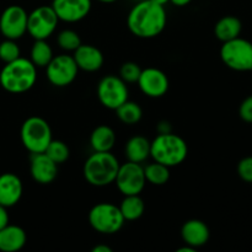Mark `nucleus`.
Returning a JSON list of instances; mask_svg holds the SVG:
<instances>
[{"mask_svg": "<svg viewBox=\"0 0 252 252\" xmlns=\"http://www.w3.org/2000/svg\"><path fill=\"white\" fill-rule=\"evenodd\" d=\"M166 20V11L162 5L152 0H140L128 14L127 26L135 37L154 38L164 31Z\"/></svg>", "mask_w": 252, "mask_h": 252, "instance_id": "nucleus-1", "label": "nucleus"}, {"mask_svg": "<svg viewBox=\"0 0 252 252\" xmlns=\"http://www.w3.org/2000/svg\"><path fill=\"white\" fill-rule=\"evenodd\" d=\"M37 80V68L30 59L17 58L0 71V85L11 94H22L33 88Z\"/></svg>", "mask_w": 252, "mask_h": 252, "instance_id": "nucleus-2", "label": "nucleus"}, {"mask_svg": "<svg viewBox=\"0 0 252 252\" xmlns=\"http://www.w3.org/2000/svg\"><path fill=\"white\" fill-rule=\"evenodd\" d=\"M120 165L111 152H94L84 164V177L91 186H108L115 182Z\"/></svg>", "mask_w": 252, "mask_h": 252, "instance_id": "nucleus-3", "label": "nucleus"}, {"mask_svg": "<svg viewBox=\"0 0 252 252\" xmlns=\"http://www.w3.org/2000/svg\"><path fill=\"white\" fill-rule=\"evenodd\" d=\"M189 147L184 138L174 133L158 134L150 142V157L167 167L177 166L186 160Z\"/></svg>", "mask_w": 252, "mask_h": 252, "instance_id": "nucleus-4", "label": "nucleus"}, {"mask_svg": "<svg viewBox=\"0 0 252 252\" xmlns=\"http://www.w3.org/2000/svg\"><path fill=\"white\" fill-rule=\"evenodd\" d=\"M21 142L31 154L44 153L51 143L52 129L46 120L37 116L27 118L21 127Z\"/></svg>", "mask_w": 252, "mask_h": 252, "instance_id": "nucleus-5", "label": "nucleus"}, {"mask_svg": "<svg viewBox=\"0 0 252 252\" xmlns=\"http://www.w3.org/2000/svg\"><path fill=\"white\" fill-rule=\"evenodd\" d=\"M125 221L120 207L112 203H98L89 212V223L91 228L100 234L112 235L118 233Z\"/></svg>", "mask_w": 252, "mask_h": 252, "instance_id": "nucleus-6", "label": "nucleus"}, {"mask_svg": "<svg viewBox=\"0 0 252 252\" xmlns=\"http://www.w3.org/2000/svg\"><path fill=\"white\" fill-rule=\"evenodd\" d=\"M220 58L233 70L250 71L252 70V43L241 37L224 42L220 48Z\"/></svg>", "mask_w": 252, "mask_h": 252, "instance_id": "nucleus-7", "label": "nucleus"}, {"mask_svg": "<svg viewBox=\"0 0 252 252\" xmlns=\"http://www.w3.org/2000/svg\"><path fill=\"white\" fill-rule=\"evenodd\" d=\"M97 98L103 107L116 110L128 100V88L125 81L116 75H106L96 89Z\"/></svg>", "mask_w": 252, "mask_h": 252, "instance_id": "nucleus-8", "label": "nucleus"}, {"mask_svg": "<svg viewBox=\"0 0 252 252\" xmlns=\"http://www.w3.org/2000/svg\"><path fill=\"white\" fill-rule=\"evenodd\" d=\"M59 19L51 6H38L27 17V32L33 39H47L58 26Z\"/></svg>", "mask_w": 252, "mask_h": 252, "instance_id": "nucleus-9", "label": "nucleus"}, {"mask_svg": "<svg viewBox=\"0 0 252 252\" xmlns=\"http://www.w3.org/2000/svg\"><path fill=\"white\" fill-rule=\"evenodd\" d=\"M116 186L123 196L130 194H140L145 187L144 167L138 162L127 161L120 165L117 176H116Z\"/></svg>", "mask_w": 252, "mask_h": 252, "instance_id": "nucleus-10", "label": "nucleus"}, {"mask_svg": "<svg viewBox=\"0 0 252 252\" xmlns=\"http://www.w3.org/2000/svg\"><path fill=\"white\" fill-rule=\"evenodd\" d=\"M79 68L74 61L73 56L59 54L53 57L46 66L47 79L49 83L57 88H65L70 85L76 79Z\"/></svg>", "mask_w": 252, "mask_h": 252, "instance_id": "nucleus-11", "label": "nucleus"}, {"mask_svg": "<svg viewBox=\"0 0 252 252\" xmlns=\"http://www.w3.org/2000/svg\"><path fill=\"white\" fill-rule=\"evenodd\" d=\"M26 10L19 5L7 6L0 16V32L7 39H19L27 32Z\"/></svg>", "mask_w": 252, "mask_h": 252, "instance_id": "nucleus-12", "label": "nucleus"}, {"mask_svg": "<svg viewBox=\"0 0 252 252\" xmlns=\"http://www.w3.org/2000/svg\"><path fill=\"white\" fill-rule=\"evenodd\" d=\"M138 85L142 93L148 97H162L169 90V79L162 70L157 68H147L140 73Z\"/></svg>", "mask_w": 252, "mask_h": 252, "instance_id": "nucleus-13", "label": "nucleus"}, {"mask_svg": "<svg viewBox=\"0 0 252 252\" xmlns=\"http://www.w3.org/2000/svg\"><path fill=\"white\" fill-rule=\"evenodd\" d=\"M91 0H53L52 7L59 21L79 22L85 19L91 10Z\"/></svg>", "mask_w": 252, "mask_h": 252, "instance_id": "nucleus-14", "label": "nucleus"}, {"mask_svg": "<svg viewBox=\"0 0 252 252\" xmlns=\"http://www.w3.org/2000/svg\"><path fill=\"white\" fill-rule=\"evenodd\" d=\"M31 176L37 184L49 185L57 179L58 175V165L49 159L44 153L32 154L31 164H30Z\"/></svg>", "mask_w": 252, "mask_h": 252, "instance_id": "nucleus-15", "label": "nucleus"}, {"mask_svg": "<svg viewBox=\"0 0 252 252\" xmlns=\"http://www.w3.org/2000/svg\"><path fill=\"white\" fill-rule=\"evenodd\" d=\"M73 58L78 68L88 73L100 70L105 62L103 54L100 49L91 44L83 43L74 51Z\"/></svg>", "mask_w": 252, "mask_h": 252, "instance_id": "nucleus-16", "label": "nucleus"}, {"mask_svg": "<svg viewBox=\"0 0 252 252\" xmlns=\"http://www.w3.org/2000/svg\"><path fill=\"white\" fill-rule=\"evenodd\" d=\"M24 192V186L19 176L11 172L0 175V204L6 208L19 203Z\"/></svg>", "mask_w": 252, "mask_h": 252, "instance_id": "nucleus-17", "label": "nucleus"}, {"mask_svg": "<svg viewBox=\"0 0 252 252\" xmlns=\"http://www.w3.org/2000/svg\"><path fill=\"white\" fill-rule=\"evenodd\" d=\"M211 231L208 225L199 219L187 220L181 228V238L186 245L197 249L204 246L209 240Z\"/></svg>", "mask_w": 252, "mask_h": 252, "instance_id": "nucleus-18", "label": "nucleus"}, {"mask_svg": "<svg viewBox=\"0 0 252 252\" xmlns=\"http://www.w3.org/2000/svg\"><path fill=\"white\" fill-rule=\"evenodd\" d=\"M27 235L22 228L7 224L0 229V251L17 252L26 245Z\"/></svg>", "mask_w": 252, "mask_h": 252, "instance_id": "nucleus-19", "label": "nucleus"}, {"mask_svg": "<svg viewBox=\"0 0 252 252\" xmlns=\"http://www.w3.org/2000/svg\"><path fill=\"white\" fill-rule=\"evenodd\" d=\"M125 153L128 161L142 164L150 157V142L143 135H134L126 144Z\"/></svg>", "mask_w": 252, "mask_h": 252, "instance_id": "nucleus-20", "label": "nucleus"}, {"mask_svg": "<svg viewBox=\"0 0 252 252\" xmlns=\"http://www.w3.org/2000/svg\"><path fill=\"white\" fill-rule=\"evenodd\" d=\"M116 144V133L108 126L96 127L90 135V145L94 152H111Z\"/></svg>", "mask_w": 252, "mask_h": 252, "instance_id": "nucleus-21", "label": "nucleus"}, {"mask_svg": "<svg viewBox=\"0 0 252 252\" xmlns=\"http://www.w3.org/2000/svg\"><path fill=\"white\" fill-rule=\"evenodd\" d=\"M243 24L236 16H224L214 26V34L219 41L228 42L240 37Z\"/></svg>", "mask_w": 252, "mask_h": 252, "instance_id": "nucleus-22", "label": "nucleus"}, {"mask_svg": "<svg viewBox=\"0 0 252 252\" xmlns=\"http://www.w3.org/2000/svg\"><path fill=\"white\" fill-rule=\"evenodd\" d=\"M120 211L122 213L125 220H137V219H139L144 214L145 203L139 194L125 196L123 201L121 202Z\"/></svg>", "mask_w": 252, "mask_h": 252, "instance_id": "nucleus-23", "label": "nucleus"}, {"mask_svg": "<svg viewBox=\"0 0 252 252\" xmlns=\"http://www.w3.org/2000/svg\"><path fill=\"white\" fill-rule=\"evenodd\" d=\"M53 57L52 47L47 43L46 39H34L30 61L36 65V68H46Z\"/></svg>", "mask_w": 252, "mask_h": 252, "instance_id": "nucleus-24", "label": "nucleus"}, {"mask_svg": "<svg viewBox=\"0 0 252 252\" xmlns=\"http://www.w3.org/2000/svg\"><path fill=\"white\" fill-rule=\"evenodd\" d=\"M116 113H117L118 120L125 125H135L139 122L143 117L142 107L138 105L137 102L127 100L123 102L118 108H116Z\"/></svg>", "mask_w": 252, "mask_h": 252, "instance_id": "nucleus-25", "label": "nucleus"}, {"mask_svg": "<svg viewBox=\"0 0 252 252\" xmlns=\"http://www.w3.org/2000/svg\"><path fill=\"white\" fill-rule=\"evenodd\" d=\"M170 167L160 164V162L154 161L153 164L147 165L144 167L145 180L149 184L155 185V186H162L167 184L170 179Z\"/></svg>", "mask_w": 252, "mask_h": 252, "instance_id": "nucleus-26", "label": "nucleus"}, {"mask_svg": "<svg viewBox=\"0 0 252 252\" xmlns=\"http://www.w3.org/2000/svg\"><path fill=\"white\" fill-rule=\"evenodd\" d=\"M44 154L49 158L51 160H53L57 165L63 164L66 160L69 159V155H70V152H69L68 145L65 144L62 140H51V143L48 144L47 149L44 150Z\"/></svg>", "mask_w": 252, "mask_h": 252, "instance_id": "nucleus-27", "label": "nucleus"}, {"mask_svg": "<svg viewBox=\"0 0 252 252\" xmlns=\"http://www.w3.org/2000/svg\"><path fill=\"white\" fill-rule=\"evenodd\" d=\"M57 43L64 51L74 52L81 44V38L73 30H63L57 36Z\"/></svg>", "mask_w": 252, "mask_h": 252, "instance_id": "nucleus-28", "label": "nucleus"}, {"mask_svg": "<svg viewBox=\"0 0 252 252\" xmlns=\"http://www.w3.org/2000/svg\"><path fill=\"white\" fill-rule=\"evenodd\" d=\"M17 58H20V47L15 39L5 38V41L0 43V59L4 63H10Z\"/></svg>", "mask_w": 252, "mask_h": 252, "instance_id": "nucleus-29", "label": "nucleus"}, {"mask_svg": "<svg viewBox=\"0 0 252 252\" xmlns=\"http://www.w3.org/2000/svg\"><path fill=\"white\" fill-rule=\"evenodd\" d=\"M140 73H142V69H140V66L137 63H134V62H126V63L122 64L120 69V78L126 84L137 83Z\"/></svg>", "mask_w": 252, "mask_h": 252, "instance_id": "nucleus-30", "label": "nucleus"}, {"mask_svg": "<svg viewBox=\"0 0 252 252\" xmlns=\"http://www.w3.org/2000/svg\"><path fill=\"white\" fill-rule=\"evenodd\" d=\"M238 174L241 180L252 184V157L244 158L238 165Z\"/></svg>", "mask_w": 252, "mask_h": 252, "instance_id": "nucleus-31", "label": "nucleus"}, {"mask_svg": "<svg viewBox=\"0 0 252 252\" xmlns=\"http://www.w3.org/2000/svg\"><path fill=\"white\" fill-rule=\"evenodd\" d=\"M239 116L243 121L252 123V95L246 97L239 107Z\"/></svg>", "mask_w": 252, "mask_h": 252, "instance_id": "nucleus-32", "label": "nucleus"}, {"mask_svg": "<svg viewBox=\"0 0 252 252\" xmlns=\"http://www.w3.org/2000/svg\"><path fill=\"white\" fill-rule=\"evenodd\" d=\"M9 224V214H7L6 207L0 204V229L6 226Z\"/></svg>", "mask_w": 252, "mask_h": 252, "instance_id": "nucleus-33", "label": "nucleus"}, {"mask_svg": "<svg viewBox=\"0 0 252 252\" xmlns=\"http://www.w3.org/2000/svg\"><path fill=\"white\" fill-rule=\"evenodd\" d=\"M157 129H158V133H159V134H165V133L172 132L171 125H170V122H167V121H161V122H159Z\"/></svg>", "mask_w": 252, "mask_h": 252, "instance_id": "nucleus-34", "label": "nucleus"}, {"mask_svg": "<svg viewBox=\"0 0 252 252\" xmlns=\"http://www.w3.org/2000/svg\"><path fill=\"white\" fill-rule=\"evenodd\" d=\"M93 252H112V249L107 245H97L93 249Z\"/></svg>", "mask_w": 252, "mask_h": 252, "instance_id": "nucleus-35", "label": "nucleus"}, {"mask_svg": "<svg viewBox=\"0 0 252 252\" xmlns=\"http://www.w3.org/2000/svg\"><path fill=\"white\" fill-rule=\"evenodd\" d=\"M191 1L192 0H170V2H172L175 6H180V7L186 6V5H189Z\"/></svg>", "mask_w": 252, "mask_h": 252, "instance_id": "nucleus-36", "label": "nucleus"}, {"mask_svg": "<svg viewBox=\"0 0 252 252\" xmlns=\"http://www.w3.org/2000/svg\"><path fill=\"white\" fill-rule=\"evenodd\" d=\"M177 252H196V249L192 248V246H189V245H186V246H184V248L177 249Z\"/></svg>", "mask_w": 252, "mask_h": 252, "instance_id": "nucleus-37", "label": "nucleus"}, {"mask_svg": "<svg viewBox=\"0 0 252 252\" xmlns=\"http://www.w3.org/2000/svg\"><path fill=\"white\" fill-rule=\"evenodd\" d=\"M152 1H154V2H157V4L165 6V5H166L167 2H170V0H152Z\"/></svg>", "mask_w": 252, "mask_h": 252, "instance_id": "nucleus-38", "label": "nucleus"}, {"mask_svg": "<svg viewBox=\"0 0 252 252\" xmlns=\"http://www.w3.org/2000/svg\"><path fill=\"white\" fill-rule=\"evenodd\" d=\"M97 1L103 2V4H112V2L117 1V0H97Z\"/></svg>", "mask_w": 252, "mask_h": 252, "instance_id": "nucleus-39", "label": "nucleus"}, {"mask_svg": "<svg viewBox=\"0 0 252 252\" xmlns=\"http://www.w3.org/2000/svg\"><path fill=\"white\" fill-rule=\"evenodd\" d=\"M135 1H140V0H135Z\"/></svg>", "mask_w": 252, "mask_h": 252, "instance_id": "nucleus-40", "label": "nucleus"}]
</instances>
